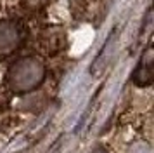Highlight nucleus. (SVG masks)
Here are the masks:
<instances>
[{
	"instance_id": "7ed1b4c3",
	"label": "nucleus",
	"mask_w": 154,
	"mask_h": 153,
	"mask_svg": "<svg viewBox=\"0 0 154 153\" xmlns=\"http://www.w3.org/2000/svg\"><path fill=\"white\" fill-rule=\"evenodd\" d=\"M133 80L137 85H149L151 83V80H152V52H151V49L142 57L137 71L133 73Z\"/></svg>"
},
{
	"instance_id": "f03ea898",
	"label": "nucleus",
	"mask_w": 154,
	"mask_h": 153,
	"mask_svg": "<svg viewBox=\"0 0 154 153\" xmlns=\"http://www.w3.org/2000/svg\"><path fill=\"white\" fill-rule=\"evenodd\" d=\"M23 30L17 23L2 21L0 23V59L7 57L21 45Z\"/></svg>"
},
{
	"instance_id": "20e7f679",
	"label": "nucleus",
	"mask_w": 154,
	"mask_h": 153,
	"mask_svg": "<svg viewBox=\"0 0 154 153\" xmlns=\"http://www.w3.org/2000/svg\"><path fill=\"white\" fill-rule=\"evenodd\" d=\"M92 153H107V151H106L104 148H95V150H94Z\"/></svg>"
},
{
	"instance_id": "f257e3e1",
	"label": "nucleus",
	"mask_w": 154,
	"mask_h": 153,
	"mask_svg": "<svg viewBox=\"0 0 154 153\" xmlns=\"http://www.w3.org/2000/svg\"><path fill=\"white\" fill-rule=\"evenodd\" d=\"M45 76V66L36 57H23L16 61L7 71L5 82L9 89L17 94H24L36 89Z\"/></svg>"
}]
</instances>
